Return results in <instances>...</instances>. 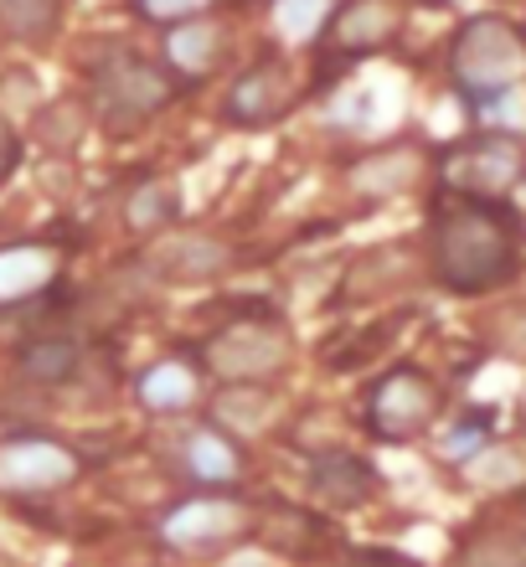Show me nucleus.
<instances>
[{
    "mask_svg": "<svg viewBox=\"0 0 526 567\" xmlns=\"http://www.w3.org/2000/svg\"><path fill=\"white\" fill-rule=\"evenodd\" d=\"M289 326L279 320L274 310H258V315H238V320H227L207 336L202 346V367L212 377H223V382H243V388H254V382H269L289 367Z\"/></svg>",
    "mask_w": 526,
    "mask_h": 567,
    "instance_id": "nucleus-4",
    "label": "nucleus"
},
{
    "mask_svg": "<svg viewBox=\"0 0 526 567\" xmlns=\"http://www.w3.org/2000/svg\"><path fill=\"white\" fill-rule=\"evenodd\" d=\"M93 89V114L104 124L109 135H135L155 114H166L171 99H176V83L166 78V68H155L151 58H140V52H109L89 78Z\"/></svg>",
    "mask_w": 526,
    "mask_h": 567,
    "instance_id": "nucleus-3",
    "label": "nucleus"
},
{
    "mask_svg": "<svg viewBox=\"0 0 526 567\" xmlns=\"http://www.w3.org/2000/svg\"><path fill=\"white\" fill-rule=\"evenodd\" d=\"M423 171H429L423 150L388 145V150L361 155V161L347 171V181H351V192H361V196H398V192H408V186H413Z\"/></svg>",
    "mask_w": 526,
    "mask_h": 567,
    "instance_id": "nucleus-17",
    "label": "nucleus"
},
{
    "mask_svg": "<svg viewBox=\"0 0 526 567\" xmlns=\"http://www.w3.org/2000/svg\"><path fill=\"white\" fill-rule=\"evenodd\" d=\"M326 16H331V0H274V21L285 42H316Z\"/></svg>",
    "mask_w": 526,
    "mask_h": 567,
    "instance_id": "nucleus-24",
    "label": "nucleus"
},
{
    "mask_svg": "<svg viewBox=\"0 0 526 567\" xmlns=\"http://www.w3.org/2000/svg\"><path fill=\"white\" fill-rule=\"evenodd\" d=\"M243 532H248V506L227 491H196L192 501L161 511V522H155V542L171 553H212Z\"/></svg>",
    "mask_w": 526,
    "mask_h": 567,
    "instance_id": "nucleus-8",
    "label": "nucleus"
},
{
    "mask_svg": "<svg viewBox=\"0 0 526 567\" xmlns=\"http://www.w3.org/2000/svg\"><path fill=\"white\" fill-rule=\"evenodd\" d=\"M522 181H526V176H522Z\"/></svg>",
    "mask_w": 526,
    "mask_h": 567,
    "instance_id": "nucleus-27",
    "label": "nucleus"
},
{
    "mask_svg": "<svg viewBox=\"0 0 526 567\" xmlns=\"http://www.w3.org/2000/svg\"><path fill=\"white\" fill-rule=\"evenodd\" d=\"M526 73V31L506 16H475L454 31L450 42V78L460 99L470 104H496L522 83Z\"/></svg>",
    "mask_w": 526,
    "mask_h": 567,
    "instance_id": "nucleus-2",
    "label": "nucleus"
},
{
    "mask_svg": "<svg viewBox=\"0 0 526 567\" xmlns=\"http://www.w3.org/2000/svg\"><path fill=\"white\" fill-rule=\"evenodd\" d=\"M439 408H444V392L423 367H392L367 392V433L377 444H408L434 429Z\"/></svg>",
    "mask_w": 526,
    "mask_h": 567,
    "instance_id": "nucleus-6",
    "label": "nucleus"
},
{
    "mask_svg": "<svg viewBox=\"0 0 526 567\" xmlns=\"http://www.w3.org/2000/svg\"><path fill=\"white\" fill-rule=\"evenodd\" d=\"M135 398L155 419H186L202 403V372L181 357H161L135 377Z\"/></svg>",
    "mask_w": 526,
    "mask_h": 567,
    "instance_id": "nucleus-14",
    "label": "nucleus"
},
{
    "mask_svg": "<svg viewBox=\"0 0 526 567\" xmlns=\"http://www.w3.org/2000/svg\"><path fill=\"white\" fill-rule=\"evenodd\" d=\"M83 480V454L52 433H11L0 439V491L6 495H58Z\"/></svg>",
    "mask_w": 526,
    "mask_h": 567,
    "instance_id": "nucleus-7",
    "label": "nucleus"
},
{
    "mask_svg": "<svg viewBox=\"0 0 526 567\" xmlns=\"http://www.w3.org/2000/svg\"><path fill=\"white\" fill-rule=\"evenodd\" d=\"M310 491L326 501L331 511H357L377 495V470L361 454H347V449H331L310 464Z\"/></svg>",
    "mask_w": 526,
    "mask_h": 567,
    "instance_id": "nucleus-15",
    "label": "nucleus"
},
{
    "mask_svg": "<svg viewBox=\"0 0 526 567\" xmlns=\"http://www.w3.org/2000/svg\"><path fill=\"white\" fill-rule=\"evenodd\" d=\"M496 439V423H491V413H460V419L450 423V429L434 439V449H439V460L444 464H460L465 470L475 454H481L485 444Z\"/></svg>",
    "mask_w": 526,
    "mask_h": 567,
    "instance_id": "nucleus-23",
    "label": "nucleus"
},
{
    "mask_svg": "<svg viewBox=\"0 0 526 567\" xmlns=\"http://www.w3.org/2000/svg\"><path fill=\"white\" fill-rule=\"evenodd\" d=\"M161 47H166V68H171V73L207 78L212 68L227 58V27H223V21H212V16H202V21H181V27H166Z\"/></svg>",
    "mask_w": 526,
    "mask_h": 567,
    "instance_id": "nucleus-16",
    "label": "nucleus"
},
{
    "mask_svg": "<svg viewBox=\"0 0 526 567\" xmlns=\"http://www.w3.org/2000/svg\"><path fill=\"white\" fill-rule=\"evenodd\" d=\"M62 279V243H6L0 248V310L42 299Z\"/></svg>",
    "mask_w": 526,
    "mask_h": 567,
    "instance_id": "nucleus-13",
    "label": "nucleus"
},
{
    "mask_svg": "<svg viewBox=\"0 0 526 567\" xmlns=\"http://www.w3.org/2000/svg\"><path fill=\"white\" fill-rule=\"evenodd\" d=\"M181 475L192 480L196 491H233L248 470L243 449L233 444V433L217 429V423H196V429L181 433Z\"/></svg>",
    "mask_w": 526,
    "mask_h": 567,
    "instance_id": "nucleus-12",
    "label": "nucleus"
},
{
    "mask_svg": "<svg viewBox=\"0 0 526 567\" xmlns=\"http://www.w3.org/2000/svg\"><path fill=\"white\" fill-rule=\"evenodd\" d=\"M238 248L223 233H155L151 248L140 254V269L161 284H212L233 274Z\"/></svg>",
    "mask_w": 526,
    "mask_h": 567,
    "instance_id": "nucleus-10",
    "label": "nucleus"
},
{
    "mask_svg": "<svg viewBox=\"0 0 526 567\" xmlns=\"http://www.w3.org/2000/svg\"><path fill=\"white\" fill-rule=\"evenodd\" d=\"M176 217H181V186L171 176L140 181L135 192L124 196V227L140 233V238H155V233L176 227Z\"/></svg>",
    "mask_w": 526,
    "mask_h": 567,
    "instance_id": "nucleus-18",
    "label": "nucleus"
},
{
    "mask_svg": "<svg viewBox=\"0 0 526 567\" xmlns=\"http://www.w3.org/2000/svg\"><path fill=\"white\" fill-rule=\"evenodd\" d=\"M526 176V140L512 130H481L439 155V181L450 196H481L506 202L516 181Z\"/></svg>",
    "mask_w": 526,
    "mask_h": 567,
    "instance_id": "nucleus-5",
    "label": "nucleus"
},
{
    "mask_svg": "<svg viewBox=\"0 0 526 567\" xmlns=\"http://www.w3.org/2000/svg\"><path fill=\"white\" fill-rule=\"evenodd\" d=\"M62 21V0H0V31L16 42H47Z\"/></svg>",
    "mask_w": 526,
    "mask_h": 567,
    "instance_id": "nucleus-22",
    "label": "nucleus"
},
{
    "mask_svg": "<svg viewBox=\"0 0 526 567\" xmlns=\"http://www.w3.org/2000/svg\"><path fill=\"white\" fill-rule=\"evenodd\" d=\"M78 367H83V346L68 341V336H37L31 346H21V377L27 382L58 388V382L78 377Z\"/></svg>",
    "mask_w": 526,
    "mask_h": 567,
    "instance_id": "nucleus-19",
    "label": "nucleus"
},
{
    "mask_svg": "<svg viewBox=\"0 0 526 567\" xmlns=\"http://www.w3.org/2000/svg\"><path fill=\"white\" fill-rule=\"evenodd\" d=\"M403 31V6L398 0H341L331 6L326 27L316 31L320 42V68L331 62H357V58H372L382 47H392V37Z\"/></svg>",
    "mask_w": 526,
    "mask_h": 567,
    "instance_id": "nucleus-9",
    "label": "nucleus"
},
{
    "mask_svg": "<svg viewBox=\"0 0 526 567\" xmlns=\"http://www.w3.org/2000/svg\"><path fill=\"white\" fill-rule=\"evenodd\" d=\"M465 475L475 480L481 491H512V485H526V449L491 439V444L465 464Z\"/></svg>",
    "mask_w": 526,
    "mask_h": 567,
    "instance_id": "nucleus-20",
    "label": "nucleus"
},
{
    "mask_svg": "<svg viewBox=\"0 0 526 567\" xmlns=\"http://www.w3.org/2000/svg\"><path fill=\"white\" fill-rule=\"evenodd\" d=\"M450 567H526V532H475Z\"/></svg>",
    "mask_w": 526,
    "mask_h": 567,
    "instance_id": "nucleus-21",
    "label": "nucleus"
},
{
    "mask_svg": "<svg viewBox=\"0 0 526 567\" xmlns=\"http://www.w3.org/2000/svg\"><path fill=\"white\" fill-rule=\"evenodd\" d=\"M522 217L506 202L439 196L429 212V274L450 295H491L522 269Z\"/></svg>",
    "mask_w": 526,
    "mask_h": 567,
    "instance_id": "nucleus-1",
    "label": "nucleus"
},
{
    "mask_svg": "<svg viewBox=\"0 0 526 567\" xmlns=\"http://www.w3.org/2000/svg\"><path fill=\"white\" fill-rule=\"evenodd\" d=\"M16 155H21V150H16L11 130L0 124V181H6V176H11V171H16Z\"/></svg>",
    "mask_w": 526,
    "mask_h": 567,
    "instance_id": "nucleus-26",
    "label": "nucleus"
},
{
    "mask_svg": "<svg viewBox=\"0 0 526 567\" xmlns=\"http://www.w3.org/2000/svg\"><path fill=\"white\" fill-rule=\"evenodd\" d=\"M135 16H145L151 27H181V21H202L227 0H130Z\"/></svg>",
    "mask_w": 526,
    "mask_h": 567,
    "instance_id": "nucleus-25",
    "label": "nucleus"
},
{
    "mask_svg": "<svg viewBox=\"0 0 526 567\" xmlns=\"http://www.w3.org/2000/svg\"><path fill=\"white\" fill-rule=\"evenodd\" d=\"M295 104H300L295 68H289L285 58H264V62H254V68H248V73H243L233 89H227L223 120L233 124V130H248V135H258V130H269V124L285 120Z\"/></svg>",
    "mask_w": 526,
    "mask_h": 567,
    "instance_id": "nucleus-11",
    "label": "nucleus"
}]
</instances>
